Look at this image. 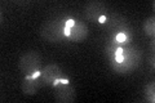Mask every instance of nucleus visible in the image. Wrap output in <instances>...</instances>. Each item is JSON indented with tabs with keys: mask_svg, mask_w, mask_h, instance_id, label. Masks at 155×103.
Listing matches in <instances>:
<instances>
[{
	"mask_svg": "<svg viewBox=\"0 0 155 103\" xmlns=\"http://www.w3.org/2000/svg\"><path fill=\"white\" fill-rule=\"evenodd\" d=\"M76 98L75 88L70 84L58 82L54 86V99L60 103H72Z\"/></svg>",
	"mask_w": 155,
	"mask_h": 103,
	"instance_id": "nucleus-6",
	"label": "nucleus"
},
{
	"mask_svg": "<svg viewBox=\"0 0 155 103\" xmlns=\"http://www.w3.org/2000/svg\"><path fill=\"white\" fill-rule=\"evenodd\" d=\"M105 22H106V16L101 17V18H100V21H98V23H102V24H105Z\"/></svg>",
	"mask_w": 155,
	"mask_h": 103,
	"instance_id": "nucleus-13",
	"label": "nucleus"
},
{
	"mask_svg": "<svg viewBox=\"0 0 155 103\" xmlns=\"http://www.w3.org/2000/svg\"><path fill=\"white\" fill-rule=\"evenodd\" d=\"M75 24V19H72V18H67V21H66V27L67 28H71L72 26Z\"/></svg>",
	"mask_w": 155,
	"mask_h": 103,
	"instance_id": "nucleus-12",
	"label": "nucleus"
},
{
	"mask_svg": "<svg viewBox=\"0 0 155 103\" xmlns=\"http://www.w3.org/2000/svg\"><path fill=\"white\" fill-rule=\"evenodd\" d=\"M66 18H57L45 22L40 28V35L51 43L61 41L65 37L64 30L66 27Z\"/></svg>",
	"mask_w": 155,
	"mask_h": 103,
	"instance_id": "nucleus-1",
	"label": "nucleus"
},
{
	"mask_svg": "<svg viewBox=\"0 0 155 103\" xmlns=\"http://www.w3.org/2000/svg\"><path fill=\"white\" fill-rule=\"evenodd\" d=\"M107 5L102 2H98V0H94V2H89L87 5L84 7V14L85 17L88 18V21L98 23L100 18L104 16H107Z\"/></svg>",
	"mask_w": 155,
	"mask_h": 103,
	"instance_id": "nucleus-5",
	"label": "nucleus"
},
{
	"mask_svg": "<svg viewBox=\"0 0 155 103\" xmlns=\"http://www.w3.org/2000/svg\"><path fill=\"white\" fill-rule=\"evenodd\" d=\"M65 72L57 63H49L41 71V75L38 77L41 86H56L60 80L65 79Z\"/></svg>",
	"mask_w": 155,
	"mask_h": 103,
	"instance_id": "nucleus-2",
	"label": "nucleus"
},
{
	"mask_svg": "<svg viewBox=\"0 0 155 103\" xmlns=\"http://www.w3.org/2000/svg\"><path fill=\"white\" fill-rule=\"evenodd\" d=\"M88 27L81 21H75V24L70 28V36L69 39L71 41H81L88 36Z\"/></svg>",
	"mask_w": 155,
	"mask_h": 103,
	"instance_id": "nucleus-7",
	"label": "nucleus"
},
{
	"mask_svg": "<svg viewBox=\"0 0 155 103\" xmlns=\"http://www.w3.org/2000/svg\"><path fill=\"white\" fill-rule=\"evenodd\" d=\"M105 26L107 27V30L115 32L116 34H133L132 31V26L130 23L128 22V19L120 16L118 13H113V14H107L106 16V22H105Z\"/></svg>",
	"mask_w": 155,
	"mask_h": 103,
	"instance_id": "nucleus-4",
	"label": "nucleus"
},
{
	"mask_svg": "<svg viewBox=\"0 0 155 103\" xmlns=\"http://www.w3.org/2000/svg\"><path fill=\"white\" fill-rule=\"evenodd\" d=\"M119 43L116 41V39H115V35L114 37L111 39V40H109L107 43V45H106V49H105V53H106V57H107V60L111 61V60H114V56H115V50H116V48H119Z\"/></svg>",
	"mask_w": 155,
	"mask_h": 103,
	"instance_id": "nucleus-9",
	"label": "nucleus"
},
{
	"mask_svg": "<svg viewBox=\"0 0 155 103\" xmlns=\"http://www.w3.org/2000/svg\"><path fill=\"white\" fill-rule=\"evenodd\" d=\"M41 65V57L39 56L38 52H26L21 58H19L18 62V67L25 75H32L34 72L39 71Z\"/></svg>",
	"mask_w": 155,
	"mask_h": 103,
	"instance_id": "nucleus-3",
	"label": "nucleus"
},
{
	"mask_svg": "<svg viewBox=\"0 0 155 103\" xmlns=\"http://www.w3.org/2000/svg\"><path fill=\"white\" fill-rule=\"evenodd\" d=\"M40 88H41V85H40V82H39L38 79H31V77L26 76L25 80L22 82V92H23V94H26V95L35 94Z\"/></svg>",
	"mask_w": 155,
	"mask_h": 103,
	"instance_id": "nucleus-8",
	"label": "nucleus"
},
{
	"mask_svg": "<svg viewBox=\"0 0 155 103\" xmlns=\"http://www.w3.org/2000/svg\"><path fill=\"white\" fill-rule=\"evenodd\" d=\"M143 32L149 37L154 36V34H155V18L154 17H150L143 22Z\"/></svg>",
	"mask_w": 155,
	"mask_h": 103,
	"instance_id": "nucleus-10",
	"label": "nucleus"
},
{
	"mask_svg": "<svg viewBox=\"0 0 155 103\" xmlns=\"http://www.w3.org/2000/svg\"><path fill=\"white\" fill-rule=\"evenodd\" d=\"M143 95H145V101L154 103L155 102V84L154 82H150L145 86L143 89Z\"/></svg>",
	"mask_w": 155,
	"mask_h": 103,
	"instance_id": "nucleus-11",
	"label": "nucleus"
}]
</instances>
